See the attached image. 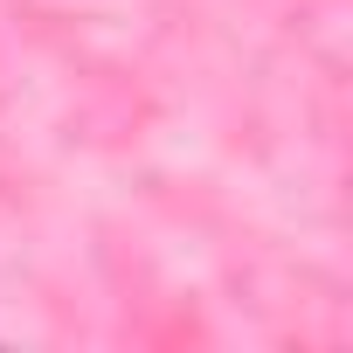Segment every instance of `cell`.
Masks as SVG:
<instances>
[]
</instances>
